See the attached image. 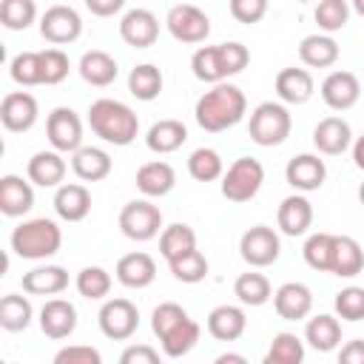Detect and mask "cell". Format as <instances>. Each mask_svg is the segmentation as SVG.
Masks as SVG:
<instances>
[{
  "label": "cell",
  "instance_id": "obj_1",
  "mask_svg": "<svg viewBox=\"0 0 364 364\" xmlns=\"http://www.w3.org/2000/svg\"><path fill=\"white\" fill-rule=\"evenodd\" d=\"M151 330L162 344L165 358H182L188 355L199 341V324L188 316V310L176 301H162L151 313Z\"/></svg>",
  "mask_w": 364,
  "mask_h": 364
},
{
  "label": "cell",
  "instance_id": "obj_2",
  "mask_svg": "<svg viewBox=\"0 0 364 364\" xmlns=\"http://www.w3.org/2000/svg\"><path fill=\"white\" fill-rule=\"evenodd\" d=\"M245 111H247V100H245L242 88L230 85V82H216L210 91H205L196 100L193 117L202 131L219 134V131H228L236 122H242Z\"/></svg>",
  "mask_w": 364,
  "mask_h": 364
},
{
  "label": "cell",
  "instance_id": "obj_3",
  "mask_svg": "<svg viewBox=\"0 0 364 364\" xmlns=\"http://www.w3.org/2000/svg\"><path fill=\"white\" fill-rule=\"evenodd\" d=\"M91 131L108 145H131L139 134V117L119 100L102 97L88 108Z\"/></svg>",
  "mask_w": 364,
  "mask_h": 364
},
{
  "label": "cell",
  "instance_id": "obj_4",
  "mask_svg": "<svg viewBox=\"0 0 364 364\" xmlns=\"http://www.w3.org/2000/svg\"><path fill=\"white\" fill-rule=\"evenodd\" d=\"M60 245H63V230L54 219H46V216L26 219L11 230V250L28 262L54 256L60 250Z\"/></svg>",
  "mask_w": 364,
  "mask_h": 364
},
{
  "label": "cell",
  "instance_id": "obj_5",
  "mask_svg": "<svg viewBox=\"0 0 364 364\" xmlns=\"http://www.w3.org/2000/svg\"><path fill=\"white\" fill-rule=\"evenodd\" d=\"M290 128H293V117L287 111L284 102H259L253 111H250V122H247V134L256 145L262 148H273V145H282L287 136H290Z\"/></svg>",
  "mask_w": 364,
  "mask_h": 364
},
{
  "label": "cell",
  "instance_id": "obj_6",
  "mask_svg": "<svg viewBox=\"0 0 364 364\" xmlns=\"http://www.w3.org/2000/svg\"><path fill=\"white\" fill-rule=\"evenodd\" d=\"M264 185V165L253 156H239L222 173V196L228 202H250Z\"/></svg>",
  "mask_w": 364,
  "mask_h": 364
},
{
  "label": "cell",
  "instance_id": "obj_7",
  "mask_svg": "<svg viewBox=\"0 0 364 364\" xmlns=\"http://www.w3.org/2000/svg\"><path fill=\"white\" fill-rule=\"evenodd\" d=\"M119 230L131 242H151L162 230V210L148 199H134L119 210Z\"/></svg>",
  "mask_w": 364,
  "mask_h": 364
},
{
  "label": "cell",
  "instance_id": "obj_8",
  "mask_svg": "<svg viewBox=\"0 0 364 364\" xmlns=\"http://www.w3.org/2000/svg\"><path fill=\"white\" fill-rule=\"evenodd\" d=\"M165 26L171 31L173 40L179 43H205L208 34H210V17L199 9V6H191V3H179V6H171L168 17H165Z\"/></svg>",
  "mask_w": 364,
  "mask_h": 364
},
{
  "label": "cell",
  "instance_id": "obj_9",
  "mask_svg": "<svg viewBox=\"0 0 364 364\" xmlns=\"http://www.w3.org/2000/svg\"><path fill=\"white\" fill-rule=\"evenodd\" d=\"M100 330L111 341H128L139 327V310L128 299H108L97 313Z\"/></svg>",
  "mask_w": 364,
  "mask_h": 364
},
{
  "label": "cell",
  "instance_id": "obj_10",
  "mask_svg": "<svg viewBox=\"0 0 364 364\" xmlns=\"http://www.w3.org/2000/svg\"><path fill=\"white\" fill-rule=\"evenodd\" d=\"M46 136L51 142L54 151L60 154H74L77 148H82V119L74 108H54L46 119Z\"/></svg>",
  "mask_w": 364,
  "mask_h": 364
},
{
  "label": "cell",
  "instance_id": "obj_11",
  "mask_svg": "<svg viewBox=\"0 0 364 364\" xmlns=\"http://www.w3.org/2000/svg\"><path fill=\"white\" fill-rule=\"evenodd\" d=\"M239 253L242 259L250 264V267H267L279 259L282 253V242H279V233L267 225H253L242 233L239 239Z\"/></svg>",
  "mask_w": 364,
  "mask_h": 364
},
{
  "label": "cell",
  "instance_id": "obj_12",
  "mask_svg": "<svg viewBox=\"0 0 364 364\" xmlns=\"http://www.w3.org/2000/svg\"><path fill=\"white\" fill-rule=\"evenodd\" d=\"M40 34L43 40H48L51 46H68L82 34V17L77 14V9L71 6H51L43 11L40 17Z\"/></svg>",
  "mask_w": 364,
  "mask_h": 364
},
{
  "label": "cell",
  "instance_id": "obj_13",
  "mask_svg": "<svg viewBox=\"0 0 364 364\" xmlns=\"http://www.w3.org/2000/svg\"><path fill=\"white\" fill-rule=\"evenodd\" d=\"M37 117H40V105H37V100L28 91H11L0 102V122L11 134L31 131Z\"/></svg>",
  "mask_w": 364,
  "mask_h": 364
},
{
  "label": "cell",
  "instance_id": "obj_14",
  "mask_svg": "<svg viewBox=\"0 0 364 364\" xmlns=\"http://www.w3.org/2000/svg\"><path fill=\"white\" fill-rule=\"evenodd\" d=\"M119 37L131 48H151L159 37V20L148 9H131L119 20Z\"/></svg>",
  "mask_w": 364,
  "mask_h": 364
},
{
  "label": "cell",
  "instance_id": "obj_15",
  "mask_svg": "<svg viewBox=\"0 0 364 364\" xmlns=\"http://www.w3.org/2000/svg\"><path fill=\"white\" fill-rule=\"evenodd\" d=\"M361 97V82L353 71H330L321 82V100L333 111H347L358 102Z\"/></svg>",
  "mask_w": 364,
  "mask_h": 364
},
{
  "label": "cell",
  "instance_id": "obj_16",
  "mask_svg": "<svg viewBox=\"0 0 364 364\" xmlns=\"http://www.w3.org/2000/svg\"><path fill=\"white\" fill-rule=\"evenodd\" d=\"M284 179L290 188L301 191V193H310V191H318L327 179V165L324 159H318L316 154H299L287 162L284 168Z\"/></svg>",
  "mask_w": 364,
  "mask_h": 364
},
{
  "label": "cell",
  "instance_id": "obj_17",
  "mask_svg": "<svg viewBox=\"0 0 364 364\" xmlns=\"http://www.w3.org/2000/svg\"><path fill=\"white\" fill-rule=\"evenodd\" d=\"M273 307L284 321H301L313 310V293L301 282H284L273 293Z\"/></svg>",
  "mask_w": 364,
  "mask_h": 364
},
{
  "label": "cell",
  "instance_id": "obj_18",
  "mask_svg": "<svg viewBox=\"0 0 364 364\" xmlns=\"http://www.w3.org/2000/svg\"><path fill=\"white\" fill-rule=\"evenodd\" d=\"M40 330L54 341L68 338L77 330V307L68 299H48L40 307Z\"/></svg>",
  "mask_w": 364,
  "mask_h": 364
},
{
  "label": "cell",
  "instance_id": "obj_19",
  "mask_svg": "<svg viewBox=\"0 0 364 364\" xmlns=\"http://www.w3.org/2000/svg\"><path fill=\"white\" fill-rule=\"evenodd\" d=\"M313 145L318 148V154L327 156H338L353 145V128L347 119L341 117H324L318 119V125L313 128Z\"/></svg>",
  "mask_w": 364,
  "mask_h": 364
},
{
  "label": "cell",
  "instance_id": "obj_20",
  "mask_svg": "<svg viewBox=\"0 0 364 364\" xmlns=\"http://www.w3.org/2000/svg\"><path fill=\"white\" fill-rule=\"evenodd\" d=\"M31 185H34L31 179L26 182L23 176H14V173H6L0 179V210H3V216L17 219V216H23L34 208V188Z\"/></svg>",
  "mask_w": 364,
  "mask_h": 364
},
{
  "label": "cell",
  "instance_id": "obj_21",
  "mask_svg": "<svg viewBox=\"0 0 364 364\" xmlns=\"http://www.w3.org/2000/svg\"><path fill=\"white\" fill-rule=\"evenodd\" d=\"M276 225L284 236H301L310 230L313 225V205L307 196L301 193H293V196H284L282 205H279V213H276Z\"/></svg>",
  "mask_w": 364,
  "mask_h": 364
},
{
  "label": "cell",
  "instance_id": "obj_22",
  "mask_svg": "<svg viewBox=\"0 0 364 364\" xmlns=\"http://www.w3.org/2000/svg\"><path fill=\"white\" fill-rule=\"evenodd\" d=\"M114 273H117V282H119L122 287L142 290V287H148V284L156 279V262H154L148 253L134 250V253H125V256L117 262Z\"/></svg>",
  "mask_w": 364,
  "mask_h": 364
},
{
  "label": "cell",
  "instance_id": "obj_23",
  "mask_svg": "<svg viewBox=\"0 0 364 364\" xmlns=\"http://www.w3.org/2000/svg\"><path fill=\"white\" fill-rule=\"evenodd\" d=\"M313 91H316V82H313L307 68L290 65V68H282L276 74V97L284 105H301L313 97Z\"/></svg>",
  "mask_w": 364,
  "mask_h": 364
},
{
  "label": "cell",
  "instance_id": "obj_24",
  "mask_svg": "<svg viewBox=\"0 0 364 364\" xmlns=\"http://www.w3.org/2000/svg\"><path fill=\"white\" fill-rule=\"evenodd\" d=\"M136 191L148 199H159V196H168L176 185V171L162 162V159H154V162H145L139 171H136Z\"/></svg>",
  "mask_w": 364,
  "mask_h": 364
},
{
  "label": "cell",
  "instance_id": "obj_25",
  "mask_svg": "<svg viewBox=\"0 0 364 364\" xmlns=\"http://www.w3.org/2000/svg\"><path fill=\"white\" fill-rule=\"evenodd\" d=\"M247 330V316L236 304H219L208 313V333L216 341H236Z\"/></svg>",
  "mask_w": 364,
  "mask_h": 364
},
{
  "label": "cell",
  "instance_id": "obj_26",
  "mask_svg": "<svg viewBox=\"0 0 364 364\" xmlns=\"http://www.w3.org/2000/svg\"><path fill=\"white\" fill-rule=\"evenodd\" d=\"M26 173L34 185L40 188H60V182L65 179V159L60 151H37L28 165H26Z\"/></svg>",
  "mask_w": 364,
  "mask_h": 364
},
{
  "label": "cell",
  "instance_id": "obj_27",
  "mask_svg": "<svg viewBox=\"0 0 364 364\" xmlns=\"http://www.w3.org/2000/svg\"><path fill=\"white\" fill-rule=\"evenodd\" d=\"M54 210L65 222H82L91 213V191L80 182L60 185L54 193Z\"/></svg>",
  "mask_w": 364,
  "mask_h": 364
},
{
  "label": "cell",
  "instance_id": "obj_28",
  "mask_svg": "<svg viewBox=\"0 0 364 364\" xmlns=\"http://www.w3.org/2000/svg\"><path fill=\"white\" fill-rule=\"evenodd\" d=\"M68 287V273L60 264H37L23 273V290L28 296H57Z\"/></svg>",
  "mask_w": 364,
  "mask_h": 364
},
{
  "label": "cell",
  "instance_id": "obj_29",
  "mask_svg": "<svg viewBox=\"0 0 364 364\" xmlns=\"http://www.w3.org/2000/svg\"><path fill=\"white\" fill-rule=\"evenodd\" d=\"M80 77L88 82V85H97V88H105L117 80L119 74V65L117 60L108 54V51H100V48H91L80 57V65H77Z\"/></svg>",
  "mask_w": 364,
  "mask_h": 364
},
{
  "label": "cell",
  "instance_id": "obj_30",
  "mask_svg": "<svg viewBox=\"0 0 364 364\" xmlns=\"http://www.w3.org/2000/svg\"><path fill=\"white\" fill-rule=\"evenodd\" d=\"M111 156L108 151L102 148H94V145H82L71 154V171L82 179V182H100L111 173Z\"/></svg>",
  "mask_w": 364,
  "mask_h": 364
},
{
  "label": "cell",
  "instance_id": "obj_31",
  "mask_svg": "<svg viewBox=\"0 0 364 364\" xmlns=\"http://www.w3.org/2000/svg\"><path fill=\"white\" fill-rule=\"evenodd\" d=\"M185 139H188V128L179 119H159L145 134V145L154 154H173L185 145Z\"/></svg>",
  "mask_w": 364,
  "mask_h": 364
},
{
  "label": "cell",
  "instance_id": "obj_32",
  "mask_svg": "<svg viewBox=\"0 0 364 364\" xmlns=\"http://www.w3.org/2000/svg\"><path fill=\"white\" fill-rule=\"evenodd\" d=\"M299 60L307 68H330L338 60V43L330 34H307L299 43Z\"/></svg>",
  "mask_w": 364,
  "mask_h": 364
},
{
  "label": "cell",
  "instance_id": "obj_33",
  "mask_svg": "<svg viewBox=\"0 0 364 364\" xmlns=\"http://www.w3.org/2000/svg\"><path fill=\"white\" fill-rule=\"evenodd\" d=\"M304 341L318 350V353H330L341 344V324L336 316L330 313H318L313 318H307V327H304Z\"/></svg>",
  "mask_w": 364,
  "mask_h": 364
},
{
  "label": "cell",
  "instance_id": "obj_34",
  "mask_svg": "<svg viewBox=\"0 0 364 364\" xmlns=\"http://www.w3.org/2000/svg\"><path fill=\"white\" fill-rule=\"evenodd\" d=\"M364 270V247L353 236H336V256H333V276L353 279Z\"/></svg>",
  "mask_w": 364,
  "mask_h": 364
},
{
  "label": "cell",
  "instance_id": "obj_35",
  "mask_svg": "<svg viewBox=\"0 0 364 364\" xmlns=\"http://www.w3.org/2000/svg\"><path fill=\"white\" fill-rule=\"evenodd\" d=\"M193 247H196V233H193L191 225L173 222V225L162 228V233H159V253H162L165 262H173V259L185 256V253H191Z\"/></svg>",
  "mask_w": 364,
  "mask_h": 364
},
{
  "label": "cell",
  "instance_id": "obj_36",
  "mask_svg": "<svg viewBox=\"0 0 364 364\" xmlns=\"http://www.w3.org/2000/svg\"><path fill=\"white\" fill-rule=\"evenodd\" d=\"M128 91H131L136 100H142V102L156 100L159 91H162V71H159L154 63H139V65H134L131 74H128Z\"/></svg>",
  "mask_w": 364,
  "mask_h": 364
},
{
  "label": "cell",
  "instance_id": "obj_37",
  "mask_svg": "<svg viewBox=\"0 0 364 364\" xmlns=\"http://www.w3.org/2000/svg\"><path fill=\"white\" fill-rule=\"evenodd\" d=\"M233 296H236L242 304H247V307H262V304L273 296V287H270V282H267L264 273L247 270V273H242V276L233 282Z\"/></svg>",
  "mask_w": 364,
  "mask_h": 364
},
{
  "label": "cell",
  "instance_id": "obj_38",
  "mask_svg": "<svg viewBox=\"0 0 364 364\" xmlns=\"http://www.w3.org/2000/svg\"><path fill=\"white\" fill-rule=\"evenodd\" d=\"M31 316H34V310H31V301H28L26 296H20V293H6V296L0 299V327H3V330L20 333V330H26V327L31 324Z\"/></svg>",
  "mask_w": 364,
  "mask_h": 364
},
{
  "label": "cell",
  "instance_id": "obj_39",
  "mask_svg": "<svg viewBox=\"0 0 364 364\" xmlns=\"http://www.w3.org/2000/svg\"><path fill=\"white\" fill-rule=\"evenodd\" d=\"M301 253H304V262L313 270L330 273L333 270V256H336V236L333 233H310Z\"/></svg>",
  "mask_w": 364,
  "mask_h": 364
},
{
  "label": "cell",
  "instance_id": "obj_40",
  "mask_svg": "<svg viewBox=\"0 0 364 364\" xmlns=\"http://www.w3.org/2000/svg\"><path fill=\"white\" fill-rule=\"evenodd\" d=\"M301 361H304V341L296 333H276L264 353V364H301Z\"/></svg>",
  "mask_w": 364,
  "mask_h": 364
},
{
  "label": "cell",
  "instance_id": "obj_41",
  "mask_svg": "<svg viewBox=\"0 0 364 364\" xmlns=\"http://www.w3.org/2000/svg\"><path fill=\"white\" fill-rule=\"evenodd\" d=\"M191 68H193V77L202 80V82H225V68H222V57H219V46H202L193 51L191 57Z\"/></svg>",
  "mask_w": 364,
  "mask_h": 364
},
{
  "label": "cell",
  "instance_id": "obj_42",
  "mask_svg": "<svg viewBox=\"0 0 364 364\" xmlns=\"http://www.w3.org/2000/svg\"><path fill=\"white\" fill-rule=\"evenodd\" d=\"M9 74L17 85L31 88V85H43V54L40 51H20L11 63H9Z\"/></svg>",
  "mask_w": 364,
  "mask_h": 364
},
{
  "label": "cell",
  "instance_id": "obj_43",
  "mask_svg": "<svg viewBox=\"0 0 364 364\" xmlns=\"http://www.w3.org/2000/svg\"><path fill=\"white\" fill-rule=\"evenodd\" d=\"M188 173L196 182H213V179H222L225 162H222L219 151H213V148H196L188 156Z\"/></svg>",
  "mask_w": 364,
  "mask_h": 364
},
{
  "label": "cell",
  "instance_id": "obj_44",
  "mask_svg": "<svg viewBox=\"0 0 364 364\" xmlns=\"http://www.w3.org/2000/svg\"><path fill=\"white\" fill-rule=\"evenodd\" d=\"M74 284H77V293L82 299L100 301V299H105L111 293V273L105 267H100V264H88V267H82L77 273V282Z\"/></svg>",
  "mask_w": 364,
  "mask_h": 364
},
{
  "label": "cell",
  "instance_id": "obj_45",
  "mask_svg": "<svg viewBox=\"0 0 364 364\" xmlns=\"http://www.w3.org/2000/svg\"><path fill=\"white\" fill-rule=\"evenodd\" d=\"M34 20H37L34 0H3L0 3V23L9 31H26Z\"/></svg>",
  "mask_w": 364,
  "mask_h": 364
},
{
  "label": "cell",
  "instance_id": "obj_46",
  "mask_svg": "<svg viewBox=\"0 0 364 364\" xmlns=\"http://www.w3.org/2000/svg\"><path fill=\"white\" fill-rule=\"evenodd\" d=\"M168 267H171L173 279L182 282V284H196V282H202V279L208 276V259H205V253L196 250V247H193L191 253H185V256H179V259H173V262H168Z\"/></svg>",
  "mask_w": 364,
  "mask_h": 364
},
{
  "label": "cell",
  "instance_id": "obj_47",
  "mask_svg": "<svg viewBox=\"0 0 364 364\" xmlns=\"http://www.w3.org/2000/svg\"><path fill=\"white\" fill-rule=\"evenodd\" d=\"M318 28L324 34H333V31H341L350 20V3L347 0H318L316 11H313Z\"/></svg>",
  "mask_w": 364,
  "mask_h": 364
},
{
  "label": "cell",
  "instance_id": "obj_48",
  "mask_svg": "<svg viewBox=\"0 0 364 364\" xmlns=\"http://www.w3.org/2000/svg\"><path fill=\"white\" fill-rule=\"evenodd\" d=\"M336 313L344 321H361L364 318V287H341L336 293Z\"/></svg>",
  "mask_w": 364,
  "mask_h": 364
},
{
  "label": "cell",
  "instance_id": "obj_49",
  "mask_svg": "<svg viewBox=\"0 0 364 364\" xmlns=\"http://www.w3.org/2000/svg\"><path fill=\"white\" fill-rule=\"evenodd\" d=\"M43 54V85H57V82H63L65 77H68V68H71V63H68V54L63 51V48H46V51H40Z\"/></svg>",
  "mask_w": 364,
  "mask_h": 364
},
{
  "label": "cell",
  "instance_id": "obj_50",
  "mask_svg": "<svg viewBox=\"0 0 364 364\" xmlns=\"http://www.w3.org/2000/svg\"><path fill=\"white\" fill-rule=\"evenodd\" d=\"M219 57H222L225 77H233V74L245 71L247 63H250V51H247V46H242V43H236V40H230V43H219Z\"/></svg>",
  "mask_w": 364,
  "mask_h": 364
},
{
  "label": "cell",
  "instance_id": "obj_51",
  "mask_svg": "<svg viewBox=\"0 0 364 364\" xmlns=\"http://www.w3.org/2000/svg\"><path fill=\"white\" fill-rule=\"evenodd\" d=\"M102 355L100 350L88 347V344H68L63 350H57L54 355V364H100Z\"/></svg>",
  "mask_w": 364,
  "mask_h": 364
},
{
  "label": "cell",
  "instance_id": "obj_52",
  "mask_svg": "<svg viewBox=\"0 0 364 364\" xmlns=\"http://www.w3.org/2000/svg\"><path fill=\"white\" fill-rule=\"evenodd\" d=\"M230 14L236 23L253 26L267 14V0H230Z\"/></svg>",
  "mask_w": 364,
  "mask_h": 364
},
{
  "label": "cell",
  "instance_id": "obj_53",
  "mask_svg": "<svg viewBox=\"0 0 364 364\" xmlns=\"http://www.w3.org/2000/svg\"><path fill=\"white\" fill-rule=\"evenodd\" d=\"M156 361H159V350H154L151 344H131L119 355V364H156Z\"/></svg>",
  "mask_w": 364,
  "mask_h": 364
},
{
  "label": "cell",
  "instance_id": "obj_54",
  "mask_svg": "<svg viewBox=\"0 0 364 364\" xmlns=\"http://www.w3.org/2000/svg\"><path fill=\"white\" fill-rule=\"evenodd\" d=\"M122 6H125V0H85V9L97 17H114L122 11Z\"/></svg>",
  "mask_w": 364,
  "mask_h": 364
},
{
  "label": "cell",
  "instance_id": "obj_55",
  "mask_svg": "<svg viewBox=\"0 0 364 364\" xmlns=\"http://www.w3.org/2000/svg\"><path fill=\"white\" fill-rule=\"evenodd\" d=\"M338 361L341 364H364V341L353 338L338 350Z\"/></svg>",
  "mask_w": 364,
  "mask_h": 364
},
{
  "label": "cell",
  "instance_id": "obj_56",
  "mask_svg": "<svg viewBox=\"0 0 364 364\" xmlns=\"http://www.w3.org/2000/svg\"><path fill=\"white\" fill-rule=\"evenodd\" d=\"M353 162H355L358 171H364V134L353 142Z\"/></svg>",
  "mask_w": 364,
  "mask_h": 364
},
{
  "label": "cell",
  "instance_id": "obj_57",
  "mask_svg": "<svg viewBox=\"0 0 364 364\" xmlns=\"http://www.w3.org/2000/svg\"><path fill=\"white\" fill-rule=\"evenodd\" d=\"M228 361H236V364H245V355H236V353H222L216 358V364H228Z\"/></svg>",
  "mask_w": 364,
  "mask_h": 364
},
{
  "label": "cell",
  "instance_id": "obj_58",
  "mask_svg": "<svg viewBox=\"0 0 364 364\" xmlns=\"http://www.w3.org/2000/svg\"><path fill=\"white\" fill-rule=\"evenodd\" d=\"M350 6H353V11H355V14H361V17H364V0H350Z\"/></svg>",
  "mask_w": 364,
  "mask_h": 364
},
{
  "label": "cell",
  "instance_id": "obj_59",
  "mask_svg": "<svg viewBox=\"0 0 364 364\" xmlns=\"http://www.w3.org/2000/svg\"><path fill=\"white\" fill-rule=\"evenodd\" d=\"M358 202H361V205H364V182H361V185H358Z\"/></svg>",
  "mask_w": 364,
  "mask_h": 364
},
{
  "label": "cell",
  "instance_id": "obj_60",
  "mask_svg": "<svg viewBox=\"0 0 364 364\" xmlns=\"http://www.w3.org/2000/svg\"><path fill=\"white\" fill-rule=\"evenodd\" d=\"M299 3H310V0H299Z\"/></svg>",
  "mask_w": 364,
  "mask_h": 364
}]
</instances>
